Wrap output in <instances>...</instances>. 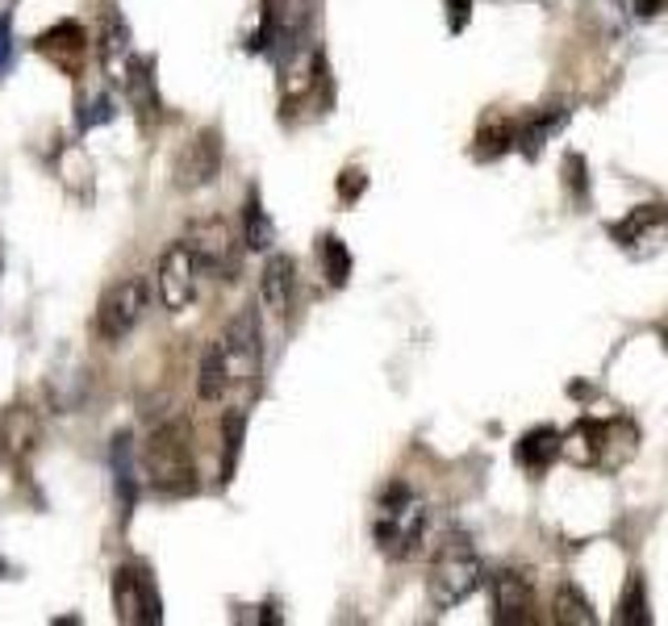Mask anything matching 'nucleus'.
<instances>
[{
    "instance_id": "31",
    "label": "nucleus",
    "mask_w": 668,
    "mask_h": 626,
    "mask_svg": "<svg viewBox=\"0 0 668 626\" xmlns=\"http://www.w3.org/2000/svg\"><path fill=\"white\" fill-rule=\"evenodd\" d=\"M9 59H13V30H9V13L0 18V72L9 67Z\"/></svg>"
},
{
    "instance_id": "20",
    "label": "nucleus",
    "mask_w": 668,
    "mask_h": 626,
    "mask_svg": "<svg viewBox=\"0 0 668 626\" xmlns=\"http://www.w3.org/2000/svg\"><path fill=\"white\" fill-rule=\"evenodd\" d=\"M552 623L560 626H593L597 623V614L590 609V602L576 593L573 585H564L560 593H555V602H552Z\"/></svg>"
},
{
    "instance_id": "21",
    "label": "nucleus",
    "mask_w": 668,
    "mask_h": 626,
    "mask_svg": "<svg viewBox=\"0 0 668 626\" xmlns=\"http://www.w3.org/2000/svg\"><path fill=\"white\" fill-rule=\"evenodd\" d=\"M618 623H623V626H644V623H651V614H648V588H644V576H639V572H630L627 588H623V597H618Z\"/></svg>"
},
{
    "instance_id": "22",
    "label": "nucleus",
    "mask_w": 668,
    "mask_h": 626,
    "mask_svg": "<svg viewBox=\"0 0 668 626\" xmlns=\"http://www.w3.org/2000/svg\"><path fill=\"white\" fill-rule=\"evenodd\" d=\"M318 251H322V264H326V280L339 288L347 285V272H351V255H347V247L335 238V234H322V243H318Z\"/></svg>"
},
{
    "instance_id": "32",
    "label": "nucleus",
    "mask_w": 668,
    "mask_h": 626,
    "mask_svg": "<svg viewBox=\"0 0 668 626\" xmlns=\"http://www.w3.org/2000/svg\"><path fill=\"white\" fill-rule=\"evenodd\" d=\"M447 9H452V25H464V18H468V9H473V0H447Z\"/></svg>"
},
{
    "instance_id": "27",
    "label": "nucleus",
    "mask_w": 668,
    "mask_h": 626,
    "mask_svg": "<svg viewBox=\"0 0 668 626\" xmlns=\"http://www.w3.org/2000/svg\"><path fill=\"white\" fill-rule=\"evenodd\" d=\"M79 109H84V114H79V126H84V130H93V126H105V121H114V96L96 93L93 100H84Z\"/></svg>"
},
{
    "instance_id": "1",
    "label": "nucleus",
    "mask_w": 668,
    "mask_h": 626,
    "mask_svg": "<svg viewBox=\"0 0 668 626\" xmlns=\"http://www.w3.org/2000/svg\"><path fill=\"white\" fill-rule=\"evenodd\" d=\"M259 372V330L255 318H238L222 339H213L197 368V393L201 401H222L230 389L247 384Z\"/></svg>"
},
{
    "instance_id": "10",
    "label": "nucleus",
    "mask_w": 668,
    "mask_h": 626,
    "mask_svg": "<svg viewBox=\"0 0 668 626\" xmlns=\"http://www.w3.org/2000/svg\"><path fill=\"white\" fill-rule=\"evenodd\" d=\"M222 168V138L218 130L197 134L192 142H184V151L176 159V184L180 189H197V184H210Z\"/></svg>"
},
{
    "instance_id": "34",
    "label": "nucleus",
    "mask_w": 668,
    "mask_h": 626,
    "mask_svg": "<svg viewBox=\"0 0 668 626\" xmlns=\"http://www.w3.org/2000/svg\"><path fill=\"white\" fill-rule=\"evenodd\" d=\"M0 572H4V564H0Z\"/></svg>"
},
{
    "instance_id": "6",
    "label": "nucleus",
    "mask_w": 668,
    "mask_h": 626,
    "mask_svg": "<svg viewBox=\"0 0 668 626\" xmlns=\"http://www.w3.org/2000/svg\"><path fill=\"white\" fill-rule=\"evenodd\" d=\"M114 609H117V623H126V626H159L163 623L159 588H155L151 572L142 569V564H126V569H117Z\"/></svg>"
},
{
    "instance_id": "7",
    "label": "nucleus",
    "mask_w": 668,
    "mask_h": 626,
    "mask_svg": "<svg viewBox=\"0 0 668 626\" xmlns=\"http://www.w3.org/2000/svg\"><path fill=\"white\" fill-rule=\"evenodd\" d=\"M611 238L627 251V255H635V259L665 251L668 247V205L630 209L623 222H614L611 226Z\"/></svg>"
},
{
    "instance_id": "19",
    "label": "nucleus",
    "mask_w": 668,
    "mask_h": 626,
    "mask_svg": "<svg viewBox=\"0 0 668 626\" xmlns=\"http://www.w3.org/2000/svg\"><path fill=\"white\" fill-rule=\"evenodd\" d=\"M564 121H569V109H543V114H534L531 121L518 130L522 155H531V159H534V155H539V147H543V142H548V138H552V134L560 130Z\"/></svg>"
},
{
    "instance_id": "9",
    "label": "nucleus",
    "mask_w": 668,
    "mask_h": 626,
    "mask_svg": "<svg viewBox=\"0 0 668 626\" xmlns=\"http://www.w3.org/2000/svg\"><path fill=\"white\" fill-rule=\"evenodd\" d=\"M34 51H39L46 63H55L63 76H76L84 55H88V34L79 21H59L46 34L34 39Z\"/></svg>"
},
{
    "instance_id": "26",
    "label": "nucleus",
    "mask_w": 668,
    "mask_h": 626,
    "mask_svg": "<svg viewBox=\"0 0 668 626\" xmlns=\"http://www.w3.org/2000/svg\"><path fill=\"white\" fill-rule=\"evenodd\" d=\"M585 9H590V18H602V39L627 30V21L618 13V0H585Z\"/></svg>"
},
{
    "instance_id": "2",
    "label": "nucleus",
    "mask_w": 668,
    "mask_h": 626,
    "mask_svg": "<svg viewBox=\"0 0 668 626\" xmlns=\"http://www.w3.org/2000/svg\"><path fill=\"white\" fill-rule=\"evenodd\" d=\"M372 534H377V548L389 560H410L418 555L422 539H426V506L418 494H410L405 485L384 489L377 518H372Z\"/></svg>"
},
{
    "instance_id": "16",
    "label": "nucleus",
    "mask_w": 668,
    "mask_h": 626,
    "mask_svg": "<svg viewBox=\"0 0 668 626\" xmlns=\"http://www.w3.org/2000/svg\"><path fill=\"white\" fill-rule=\"evenodd\" d=\"M297 267L288 255H276V259H267L264 267V280H259V293H264V305L276 314V318H285L288 309H293V293H297V276H293Z\"/></svg>"
},
{
    "instance_id": "25",
    "label": "nucleus",
    "mask_w": 668,
    "mask_h": 626,
    "mask_svg": "<svg viewBox=\"0 0 668 626\" xmlns=\"http://www.w3.org/2000/svg\"><path fill=\"white\" fill-rule=\"evenodd\" d=\"M510 138H515V126H510V121H494L489 130H480L477 155H480V159H494V155L510 151Z\"/></svg>"
},
{
    "instance_id": "8",
    "label": "nucleus",
    "mask_w": 668,
    "mask_h": 626,
    "mask_svg": "<svg viewBox=\"0 0 668 626\" xmlns=\"http://www.w3.org/2000/svg\"><path fill=\"white\" fill-rule=\"evenodd\" d=\"M197 285H201V264H197V255L192 247L180 238L176 247L163 251V259H159V297L163 305L180 314V309H189L197 301Z\"/></svg>"
},
{
    "instance_id": "13",
    "label": "nucleus",
    "mask_w": 668,
    "mask_h": 626,
    "mask_svg": "<svg viewBox=\"0 0 668 626\" xmlns=\"http://www.w3.org/2000/svg\"><path fill=\"white\" fill-rule=\"evenodd\" d=\"M184 243L192 247L201 272H226L230 259H234V234H230L226 222H201Z\"/></svg>"
},
{
    "instance_id": "18",
    "label": "nucleus",
    "mask_w": 668,
    "mask_h": 626,
    "mask_svg": "<svg viewBox=\"0 0 668 626\" xmlns=\"http://www.w3.org/2000/svg\"><path fill=\"white\" fill-rule=\"evenodd\" d=\"M243 243H247L251 251H267L276 243V226H272L267 209L259 205V192H251L247 209H243Z\"/></svg>"
},
{
    "instance_id": "3",
    "label": "nucleus",
    "mask_w": 668,
    "mask_h": 626,
    "mask_svg": "<svg viewBox=\"0 0 668 626\" xmlns=\"http://www.w3.org/2000/svg\"><path fill=\"white\" fill-rule=\"evenodd\" d=\"M485 581V569L480 560L473 555V548L464 539H452L447 548L439 551L435 569L426 576V593H431V606L435 609H456L459 602H468L473 593Z\"/></svg>"
},
{
    "instance_id": "14",
    "label": "nucleus",
    "mask_w": 668,
    "mask_h": 626,
    "mask_svg": "<svg viewBox=\"0 0 668 626\" xmlns=\"http://www.w3.org/2000/svg\"><path fill=\"white\" fill-rule=\"evenodd\" d=\"M126 96H130L134 114L142 121H159L163 117V100H159V84H155V59L134 55L126 63Z\"/></svg>"
},
{
    "instance_id": "33",
    "label": "nucleus",
    "mask_w": 668,
    "mask_h": 626,
    "mask_svg": "<svg viewBox=\"0 0 668 626\" xmlns=\"http://www.w3.org/2000/svg\"><path fill=\"white\" fill-rule=\"evenodd\" d=\"M660 9H665V0H635V13H639V18H656Z\"/></svg>"
},
{
    "instance_id": "15",
    "label": "nucleus",
    "mask_w": 668,
    "mask_h": 626,
    "mask_svg": "<svg viewBox=\"0 0 668 626\" xmlns=\"http://www.w3.org/2000/svg\"><path fill=\"white\" fill-rule=\"evenodd\" d=\"M39 417H34V410H25V405H13V410H4V417H0V452L9 459H25L34 447H39Z\"/></svg>"
},
{
    "instance_id": "29",
    "label": "nucleus",
    "mask_w": 668,
    "mask_h": 626,
    "mask_svg": "<svg viewBox=\"0 0 668 626\" xmlns=\"http://www.w3.org/2000/svg\"><path fill=\"white\" fill-rule=\"evenodd\" d=\"M564 171H569V189H576L581 201H585V159H581V155H569V159H564Z\"/></svg>"
},
{
    "instance_id": "24",
    "label": "nucleus",
    "mask_w": 668,
    "mask_h": 626,
    "mask_svg": "<svg viewBox=\"0 0 668 626\" xmlns=\"http://www.w3.org/2000/svg\"><path fill=\"white\" fill-rule=\"evenodd\" d=\"M114 473H117V494L126 506H134V497H138V480H134V464H130V447H126V438H117L114 447Z\"/></svg>"
},
{
    "instance_id": "4",
    "label": "nucleus",
    "mask_w": 668,
    "mask_h": 626,
    "mask_svg": "<svg viewBox=\"0 0 668 626\" xmlns=\"http://www.w3.org/2000/svg\"><path fill=\"white\" fill-rule=\"evenodd\" d=\"M142 464H147V476H151L155 489H163V494H184V489H192L189 431L176 426V422L172 426H159V431L147 438Z\"/></svg>"
},
{
    "instance_id": "30",
    "label": "nucleus",
    "mask_w": 668,
    "mask_h": 626,
    "mask_svg": "<svg viewBox=\"0 0 668 626\" xmlns=\"http://www.w3.org/2000/svg\"><path fill=\"white\" fill-rule=\"evenodd\" d=\"M339 192H343L347 201H356V197L363 192V171L360 168L343 171V180H339Z\"/></svg>"
},
{
    "instance_id": "12",
    "label": "nucleus",
    "mask_w": 668,
    "mask_h": 626,
    "mask_svg": "<svg viewBox=\"0 0 668 626\" xmlns=\"http://www.w3.org/2000/svg\"><path fill=\"white\" fill-rule=\"evenodd\" d=\"M494 609L497 623H534V588L522 572H497L494 576Z\"/></svg>"
},
{
    "instance_id": "11",
    "label": "nucleus",
    "mask_w": 668,
    "mask_h": 626,
    "mask_svg": "<svg viewBox=\"0 0 668 626\" xmlns=\"http://www.w3.org/2000/svg\"><path fill=\"white\" fill-rule=\"evenodd\" d=\"M611 435L614 426L611 422H576L573 431L564 435V443H560V456L569 459V464H576V468H597V464H606L611 459Z\"/></svg>"
},
{
    "instance_id": "28",
    "label": "nucleus",
    "mask_w": 668,
    "mask_h": 626,
    "mask_svg": "<svg viewBox=\"0 0 668 626\" xmlns=\"http://www.w3.org/2000/svg\"><path fill=\"white\" fill-rule=\"evenodd\" d=\"M238 435H243V417H226V464H222V476H230V468H234V456H238Z\"/></svg>"
},
{
    "instance_id": "17",
    "label": "nucleus",
    "mask_w": 668,
    "mask_h": 626,
    "mask_svg": "<svg viewBox=\"0 0 668 626\" xmlns=\"http://www.w3.org/2000/svg\"><path fill=\"white\" fill-rule=\"evenodd\" d=\"M560 443H564V435H555L552 426H539V431L522 435V443H518V464L527 473H543L560 456Z\"/></svg>"
},
{
    "instance_id": "23",
    "label": "nucleus",
    "mask_w": 668,
    "mask_h": 626,
    "mask_svg": "<svg viewBox=\"0 0 668 626\" xmlns=\"http://www.w3.org/2000/svg\"><path fill=\"white\" fill-rule=\"evenodd\" d=\"M126 46H130V25L109 9V13H105V30H100V59L126 55Z\"/></svg>"
},
{
    "instance_id": "5",
    "label": "nucleus",
    "mask_w": 668,
    "mask_h": 626,
    "mask_svg": "<svg viewBox=\"0 0 668 626\" xmlns=\"http://www.w3.org/2000/svg\"><path fill=\"white\" fill-rule=\"evenodd\" d=\"M147 301H151V288L142 276H126V280L109 285L96 305V335L105 342H121L126 335H134V326L147 314Z\"/></svg>"
}]
</instances>
